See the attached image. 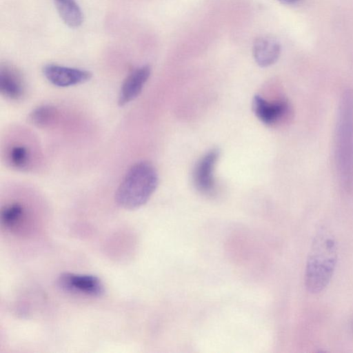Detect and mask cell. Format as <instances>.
Returning a JSON list of instances; mask_svg holds the SVG:
<instances>
[{
    "instance_id": "obj_5",
    "label": "cell",
    "mask_w": 353,
    "mask_h": 353,
    "mask_svg": "<svg viewBox=\"0 0 353 353\" xmlns=\"http://www.w3.org/2000/svg\"><path fill=\"white\" fill-rule=\"evenodd\" d=\"M252 110L264 124L272 125L285 119L290 112V107L285 100L269 101L256 94L252 99Z\"/></svg>"
},
{
    "instance_id": "obj_11",
    "label": "cell",
    "mask_w": 353,
    "mask_h": 353,
    "mask_svg": "<svg viewBox=\"0 0 353 353\" xmlns=\"http://www.w3.org/2000/svg\"><path fill=\"white\" fill-rule=\"evenodd\" d=\"M27 216L26 208L21 203L12 201L2 206L1 209V224L6 230L17 232L22 228Z\"/></svg>"
},
{
    "instance_id": "obj_7",
    "label": "cell",
    "mask_w": 353,
    "mask_h": 353,
    "mask_svg": "<svg viewBox=\"0 0 353 353\" xmlns=\"http://www.w3.org/2000/svg\"><path fill=\"white\" fill-rule=\"evenodd\" d=\"M219 154L217 148H213L205 153L195 165L193 182L196 188L202 193L209 194L214 190V170Z\"/></svg>"
},
{
    "instance_id": "obj_2",
    "label": "cell",
    "mask_w": 353,
    "mask_h": 353,
    "mask_svg": "<svg viewBox=\"0 0 353 353\" xmlns=\"http://www.w3.org/2000/svg\"><path fill=\"white\" fill-rule=\"evenodd\" d=\"M154 167L146 161L133 165L125 174L115 194L117 203L125 210H136L145 204L158 185Z\"/></svg>"
},
{
    "instance_id": "obj_3",
    "label": "cell",
    "mask_w": 353,
    "mask_h": 353,
    "mask_svg": "<svg viewBox=\"0 0 353 353\" xmlns=\"http://www.w3.org/2000/svg\"><path fill=\"white\" fill-rule=\"evenodd\" d=\"M335 154L340 180L346 189L353 188V92L342 97L336 128Z\"/></svg>"
},
{
    "instance_id": "obj_6",
    "label": "cell",
    "mask_w": 353,
    "mask_h": 353,
    "mask_svg": "<svg viewBox=\"0 0 353 353\" xmlns=\"http://www.w3.org/2000/svg\"><path fill=\"white\" fill-rule=\"evenodd\" d=\"M43 74L52 84L58 87H69L83 83L92 77L88 70L52 63L43 66Z\"/></svg>"
},
{
    "instance_id": "obj_13",
    "label": "cell",
    "mask_w": 353,
    "mask_h": 353,
    "mask_svg": "<svg viewBox=\"0 0 353 353\" xmlns=\"http://www.w3.org/2000/svg\"><path fill=\"white\" fill-rule=\"evenodd\" d=\"M56 8L63 21L70 28L81 25L83 16L75 0H54Z\"/></svg>"
},
{
    "instance_id": "obj_9",
    "label": "cell",
    "mask_w": 353,
    "mask_h": 353,
    "mask_svg": "<svg viewBox=\"0 0 353 353\" xmlns=\"http://www.w3.org/2000/svg\"><path fill=\"white\" fill-rule=\"evenodd\" d=\"M0 91L6 99L17 101L25 93V84L20 72L10 65H1L0 69Z\"/></svg>"
},
{
    "instance_id": "obj_12",
    "label": "cell",
    "mask_w": 353,
    "mask_h": 353,
    "mask_svg": "<svg viewBox=\"0 0 353 353\" xmlns=\"http://www.w3.org/2000/svg\"><path fill=\"white\" fill-rule=\"evenodd\" d=\"M6 161L12 168L28 170L33 165L32 151L26 144L13 143L6 150Z\"/></svg>"
},
{
    "instance_id": "obj_1",
    "label": "cell",
    "mask_w": 353,
    "mask_h": 353,
    "mask_svg": "<svg viewBox=\"0 0 353 353\" xmlns=\"http://www.w3.org/2000/svg\"><path fill=\"white\" fill-rule=\"evenodd\" d=\"M338 259L336 241L333 234L321 227L316 233L308 253L305 285L312 294L321 292L329 284Z\"/></svg>"
},
{
    "instance_id": "obj_15",
    "label": "cell",
    "mask_w": 353,
    "mask_h": 353,
    "mask_svg": "<svg viewBox=\"0 0 353 353\" xmlns=\"http://www.w3.org/2000/svg\"><path fill=\"white\" fill-rule=\"evenodd\" d=\"M277 1H279V2H281L283 4L290 5V4H294V3H296L299 0H277Z\"/></svg>"
},
{
    "instance_id": "obj_8",
    "label": "cell",
    "mask_w": 353,
    "mask_h": 353,
    "mask_svg": "<svg viewBox=\"0 0 353 353\" xmlns=\"http://www.w3.org/2000/svg\"><path fill=\"white\" fill-rule=\"evenodd\" d=\"M149 65H143L133 70L123 81L118 103L123 106L136 99L141 92L144 85L150 75Z\"/></svg>"
},
{
    "instance_id": "obj_14",
    "label": "cell",
    "mask_w": 353,
    "mask_h": 353,
    "mask_svg": "<svg viewBox=\"0 0 353 353\" xmlns=\"http://www.w3.org/2000/svg\"><path fill=\"white\" fill-rule=\"evenodd\" d=\"M59 118L57 108L45 105L35 108L30 114L31 122L39 128H49L54 125Z\"/></svg>"
},
{
    "instance_id": "obj_10",
    "label": "cell",
    "mask_w": 353,
    "mask_h": 353,
    "mask_svg": "<svg viewBox=\"0 0 353 353\" xmlns=\"http://www.w3.org/2000/svg\"><path fill=\"white\" fill-rule=\"evenodd\" d=\"M280 53V44L273 38L261 37L256 39L254 42V57L261 67H268L274 64L278 60Z\"/></svg>"
},
{
    "instance_id": "obj_4",
    "label": "cell",
    "mask_w": 353,
    "mask_h": 353,
    "mask_svg": "<svg viewBox=\"0 0 353 353\" xmlns=\"http://www.w3.org/2000/svg\"><path fill=\"white\" fill-rule=\"evenodd\" d=\"M57 285L65 292L92 297H101L105 293L101 280L92 274L64 272L58 276Z\"/></svg>"
}]
</instances>
